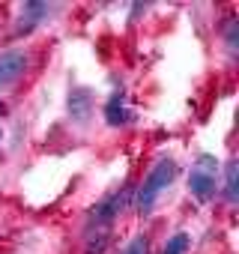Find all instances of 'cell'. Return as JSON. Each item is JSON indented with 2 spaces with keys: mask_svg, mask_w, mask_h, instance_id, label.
Here are the masks:
<instances>
[{
  "mask_svg": "<svg viewBox=\"0 0 239 254\" xmlns=\"http://www.w3.org/2000/svg\"><path fill=\"white\" fill-rule=\"evenodd\" d=\"M0 138H3V132H0Z\"/></svg>",
  "mask_w": 239,
  "mask_h": 254,
  "instance_id": "5bb4252c",
  "label": "cell"
},
{
  "mask_svg": "<svg viewBox=\"0 0 239 254\" xmlns=\"http://www.w3.org/2000/svg\"><path fill=\"white\" fill-rule=\"evenodd\" d=\"M177 180V162L174 159H159L153 168H150V174L144 177V183L138 186V212L141 215H150L153 209H156V203H159V197L171 189V183Z\"/></svg>",
  "mask_w": 239,
  "mask_h": 254,
  "instance_id": "6da1fadb",
  "label": "cell"
},
{
  "mask_svg": "<svg viewBox=\"0 0 239 254\" xmlns=\"http://www.w3.org/2000/svg\"><path fill=\"white\" fill-rule=\"evenodd\" d=\"M224 42H227V51H230V54H236V45H239V24H236V21H227Z\"/></svg>",
  "mask_w": 239,
  "mask_h": 254,
  "instance_id": "30bf717a",
  "label": "cell"
},
{
  "mask_svg": "<svg viewBox=\"0 0 239 254\" xmlns=\"http://www.w3.org/2000/svg\"><path fill=\"white\" fill-rule=\"evenodd\" d=\"M105 248H108V236L105 233H99L93 242H90V248H87V254H105Z\"/></svg>",
  "mask_w": 239,
  "mask_h": 254,
  "instance_id": "7c38bea8",
  "label": "cell"
},
{
  "mask_svg": "<svg viewBox=\"0 0 239 254\" xmlns=\"http://www.w3.org/2000/svg\"><path fill=\"white\" fill-rule=\"evenodd\" d=\"M0 117H6V105L3 102H0Z\"/></svg>",
  "mask_w": 239,
  "mask_h": 254,
  "instance_id": "4fadbf2b",
  "label": "cell"
},
{
  "mask_svg": "<svg viewBox=\"0 0 239 254\" xmlns=\"http://www.w3.org/2000/svg\"><path fill=\"white\" fill-rule=\"evenodd\" d=\"M132 194H135V189L132 186H123L120 191H111V194H105L96 206H93V212H90V218H93V224H111L120 212H123L126 206H129V200H132Z\"/></svg>",
  "mask_w": 239,
  "mask_h": 254,
  "instance_id": "7a4b0ae2",
  "label": "cell"
},
{
  "mask_svg": "<svg viewBox=\"0 0 239 254\" xmlns=\"http://www.w3.org/2000/svg\"><path fill=\"white\" fill-rule=\"evenodd\" d=\"M188 191L197 203H209L218 191V183H215V174L209 171H200V168H191L188 174Z\"/></svg>",
  "mask_w": 239,
  "mask_h": 254,
  "instance_id": "5b68a950",
  "label": "cell"
},
{
  "mask_svg": "<svg viewBox=\"0 0 239 254\" xmlns=\"http://www.w3.org/2000/svg\"><path fill=\"white\" fill-rule=\"evenodd\" d=\"M30 66V54L24 48H6V51H0V90H6L12 87L15 81L24 78Z\"/></svg>",
  "mask_w": 239,
  "mask_h": 254,
  "instance_id": "3957f363",
  "label": "cell"
},
{
  "mask_svg": "<svg viewBox=\"0 0 239 254\" xmlns=\"http://www.w3.org/2000/svg\"><path fill=\"white\" fill-rule=\"evenodd\" d=\"M54 12V6L48 3H24L21 6V18H18V33H30L36 24H42L48 15Z\"/></svg>",
  "mask_w": 239,
  "mask_h": 254,
  "instance_id": "52a82bcc",
  "label": "cell"
},
{
  "mask_svg": "<svg viewBox=\"0 0 239 254\" xmlns=\"http://www.w3.org/2000/svg\"><path fill=\"white\" fill-rule=\"evenodd\" d=\"M224 200L227 203L239 200V162L236 159H230L224 165Z\"/></svg>",
  "mask_w": 239,
  "mask_h": 254,
  "instance_id": "ba28073f",
  "label": "cell"
},
{
  "mask_svg": "<svg viewBox=\"0 0 239 254\" xmlns=\"http://www.w3.org/2000/svg\"><path fill=\"white\" fill-rule=\"evenodd\" d=\"M93 108H96V99H93V90H90V87H75V90H69L66 111H69V117H72L78 126L90 123Z\"/></svg>",
  "mask_w": 239,
  "mask_h": 254,
  "instance_id": "277c9868",
  "label": "cell"
},
{
  "mask_svg": "<svg viewBox=\"0 0 239 254\" xmlns=\"http://www.w3.org/2000/svg\"><path fill=\"white\" fill-rule=\"evenodd\" d=\"M105 123L111 126V129H120V126H129L135 120V111L126 105V96L123 93H111V99L105 102Z\"/></svg>",
  "mask_w": 239,
  "mask_h": 254,
  "instance_id": "8992f818",
  "label": "cell"
},
{
  "mask_svg": "<svg viewBox=\"0 0 239 254\" xmlns=\"http://www.w3.org/2000/svg\"><path fill=\"white\" fill-rule=\"evenodd\" d=\"M123 254H150V242H147V236H135V239L123 248Z\"/></svg>",
  "mask_w": 239,
  "mask_h": 254,
  "instance_id": "8fae6325",
  "label": "cell"
},
{
  "mask_svg": "<svg viewBox=\"0 0 239 254\" xmlns=\"http://www.w3.org/2000/svg\"><path fill=\"white\" fill-rule=\"evenodd\" d=\"M188 248H191V236H188L185 230H179V233H174V236L165 242L162 254H188Z\"/></svg>",
  "mask_w": 239,
  "mask_h": 254,
  "instance_id": "9c48e42d",
  "label": "cell"
}]
</instances>
